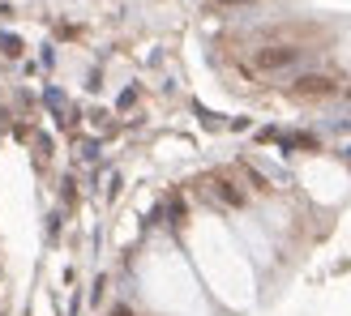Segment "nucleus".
<instances>
[{
	"label": "nucleus",
	"instance_id": "1",
	"mask_svg": "<svg viewBox=\"0 0 351 316\" xmlns=\"http://www.w3.org/2000/svg\"><path fill=\"white\" fill-rule=\"evenodd\" d=\"M291 60H295V51H291V47H278V51H270V47H266V51L257 56V64H261V68H283V64H291Z\"/></svg>",
	"mask_w": 351,
	"mask_h": 316
},
{
	"label": "nucleus",
	"instance_id": "2",
	"mask_svg": "<svg viewBox=\"0 0 351 316\" xmlns=\"http://www.w3.org/2000/svg\"><path fill=\"white\" fill-rule=\"evenodd\" d=\"M112 316H133V312H129V308H116V312H112Z\"/></svg>",
	"mask_w": 351,
	"mask_h": 316
}]
</instances>
